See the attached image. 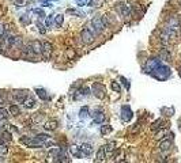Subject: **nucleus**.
I'll return each mask as SVG.
<instances>
[{"mask_svg":"<svg viewBox=\"0 0 181 163\" xmlns=\"http://www.w3.org/2000/svg\"><path fill=\"white\" fill-rule=\"evenodd\" d=\"M105 156H106V152H105V147L102 145V147H100V150H98V152H97V159H95V162L105 161Z\"/></svg>","mask_w":181,"mask_h":163,"instance_id":"20","label":"nucleus"},{"mask_svg":"<svg viewBox=\"0 0 181 163\" xmlns=\"http://www.w3.org/2000/svg\"><path fill=\"white\" fill-rule=\"evenodd\" d=\"M91 92L94 94V97H97L98 99H104L105 97V86L102 83H94L91 87Z\"/></svg>","mask_w":181,"mask_h":163,"instance_id":"5","label":"nucleus"},{"mask_svg":"<svg viewBox=\"0 0 181 163\" xmlns=\"http://www.w3.org/2000/svg\"><path fill=\"white\" fill-rule=\"evenodd\" d=\"M180 75H181V68H180Z\"/></svg>","mask_w":181,"mask_h":163,"instance_id":"50","label":"nucleus"},{"mask_svg":"<svg viewBox=\"0 0 181 163\" xmlns=\"http://www.w3.org/2000/svg\"><path fill=\"white\" fill-rule=\"evenodd\" d=\"M29 94L26 90H15V91H12V98L16 103H23Z\"/></svg>","mask_w":181,"mask_h":163,"instance_id":"7","label":"nucleus"},{"mask_svg":"<svg viewBox=\"0 0 181 163\" xmlns=\"http://www.w3.org/2000/svg\"><path fill=\"white\" fill-rule=\"evenodd\" d=\"M110 132H112V127H110V125H102L101 127V135L106 136L108 133H110Z\"/></svg>","mask_w":181,"mask_h":163,"instance_id":"29","label":"nucleus"},{"mask_svg":"<svg viewBox=\"0 0 181 163\" xmlns=\"http://www.w3.org/2000/svg\"><path fill=\"white\" fill-rule=\"evenodd\" d=\"M44 128H45L46 130H53V129H56V128H57V121H55V120L48 121L45 125H44Z\"/></svg>","mask_w":181,"mask_h":163,"instance_id":"23","label":"nucleus"},{"mask_svg":"<svg viewBox=\"0 0 181 163\" xmlns=\"http://www.w3.org/2000/svg\"><path fill=\"white\" fill-rule=\"evenodd\" d=\"M161 57H153V59L147 60V63H146V67H144V72L146 74H151V72L154 71V69L157 68V67L161 64Z\"/></svg>","mask_w":181,"mask_h":163,"instance_id":"2","label":"nucleus"},{"mask_svg":"<svg viewBox=\"0 0 181 163\" xmlns=\"http://www.w3.org/2000/svg\"><path fill=\"white\" fill-rule=\"evenodd\" d=\"M91 26H93V30H94L95 34L101 33L102 30H104L106 26H105L104 20H102V16H95V18H93L91 20Z\"/></svg>","mask_w":181,"mask_h":163,"instance_id":"6","label":"nucleus"},{"mask_svg":"<svg viewBox=\"0 0 181 163\" xmlns=\"http://www.w3.org/2000/svg\"><path fill=\"white\" fill-rule=\"evenodd\" d=\"M7 152H8L7 144H5V143H0V156L7 155Z\"/></svg>","mask_w":181,"mask_h":163,"instance_id":"30","label":"nucleus"},{"mask_svg":"<svg viewBox=\"0 0 181 163\" xmlns=\"http://www.w3.org/2000/svg\"><path fill=\"white\" fill-rule=\"evenodd\" d=\"M165 133H166V130H165V129H162V128H161V130H159V132H157L155 137H157V139H162Z\"/></svg>","mask_w":181,"mask_h":163,"instance_id":"44","label":"nucleus"},{"mask_svg":"<svg viewBox=\"0 0 181 163\" xmlns=\"http://www.w3.org/2000/svg\"><path fill=\"white\" fill-rule=\"evenodd\" d=\"M37 27H38V31H40L41 34H45V33H46V29H45V26H44L41 22H38V23H37Z\"/></svg>","mask_w":181,"mask_h":163,"instance_id":"41","label":"nucleus"},{"mask_svg":"<svg viewBox=\"0 0 181 163\" xmlns=\"http://www.w3.org/2000/svg\"><path fill=\"white\" fill-rule=\"evenodd\" d=\"M51 54H52V45H51V42L45 41V42H42V56H44V59L48 61L51 59Z\"/></svg>","mask_w":181,"mask_h":163,"instance_id":"9","label":"nucleus"},{"mask_svg":"<svg viewBox=\"0 0 181 163\" xmlns=\"http://www.w3.org/2000/svg\"><path fill=\"white\" fill-rule=\"evenodd\" d=\"M48 2H51V3H52V2H57V0H48Z\"/></svg>","mask_w":181,"mask_h":163,"instance_id":"49","label":"nucleus"},{"mask_svg":"<svg viewBox=\"0 0 181 163\" xmlns=\"http://www.w3.org/2000/svg\"><path fill=\"white\" fill-rule=\"evenodd\" d=\"M67 12L68 14H72V15H78V16H84V12H79V11H76V10H67Z\"/></svg>","mask_w":181,"mask_h":163,"instance_id":"40","label":"nucleus"},{"mask_svg":"<svg viewBox=\"0 0 181 163\" xmlns=\"http://www.w3.org/2000/svg\"><path fill=\"white\" fill-rule=\"evenodd\" d=\"M105 0H90L89 5L90 7H101L102 4H104Z\"/></svg>","mask_w":181,"mask_h":163,"instance_id":"33","label":"nucleus"},{"mask_svg":"<svg viewBox=\"0 0 181 163\" xmlns=\"http://www.w3.org/2000/svg\"><path fill=\"white\" fill-rule=\"evenodd\" d=\"M79 94L82 95V97H89V95H90V90L87 88V87H83V88L79 90Z\"/></svg>","mask_w":181,"mask_h":163,"instance_id":"37","label":"nucleus"},{"mask_svg":"<svg viewBox=\"0 0 181 163\" xmlns=\"http://www.w3.org/2000/svg\"><path fill=\"white\" fill-rule=\"evenodd\" d=\"M20 22H22L23 25H30V23H31V19H30V15H29V12L23 14V15L20 16Z\"/></svg>","mask_w":181,"mask_h":163,"instance_id":"28","label":"nucleus"},{"mask_svg":"<svg viewBox=\"0 0 181 163\" xmlns=\"http://www.w3.org/2000/svg\"><path fill=\"white\" fill-rule=\"evenodd\" d=\"M5 34V27L3 25H0V38H3Z\"/></svg>","mask_w":181,"mask_h":163,"instance_id":"45","label":"nucleus"},{"mask_svg":"<svg viewBox=\"0 0 181 163\" xmlns=\"http://www.w3.org/2000/svg\"><path fill=\"white\" fill-rule=\"evenodd\" d=\"M133 117V113L132 110H131V107L128 106V105H124V106L121 107V120L122 122H130L132 120Z\"/></svg>","mask_w":181,"mask_h":163,"instance_id":"8","label":"nucleus"},{"mask_svg":"<svg viewBox=\"0 0 181 163\" xmlns=\"http://www.w3.org/2000/svg\"><path fill=\"white\" fill-rule=\"evenodd\" d=\"M52 16H53V15H48V18H46V20H45V27L46 29L52 27V23H53V22H52Z\"/></svg>","mask_w":181,"mask_h":163,"instance_id":"39","label":"nucleus"},{"mask_svg":"<svg viewBox=\"0 0 181 163\" xmlns=\"http://www.w3.org/2000/svg\"><path fill=\"white\" fill-rule=\"evenodd\" d=\"M8 112H10L11 116H19L20 114V109L16 105H11L10 107H8Z\"/></svg>","mask_w":181,"mask_h":163,"instance_id":"24","label":"nucleus"},{"mask_svg":"<svg viewBox=\"0 0 181 163\" xmlns=\"http://www.w3.org/2000/svg\"><path fill=\"white\" fill-rule=\"evenodd\" d=\"M162 127H163V120L161 118V120H157V121L154 122L153 125H151V129H153V130H157V129H158V128H159V129H161Z\"/></svg>","mask_w":181,"mask_h":163,"instance_id":"31","label":"nucleus"},{"mask_svg":"<svg viewBox=\"0 0 181 163\" xmlns=\"http://www.w3.org/2000/svg\"><path fill=\"white\" fill-rule=\"evenodd\" d=\"M74 56H75L74 50H72V52H71V50H68V57H74Z\"/></svg>","mask_w":181,"mask_h":163,"instance_id":"47","label":"nucleus"},{"mask_svg":"<svg viewBox=\"0 0 181 163\" xmlns=\"http://www.w3.org/2000/svg\"><path fill=\"white\" fill-rule=\"evenodd\" d=\"M120 80L122 82V86H124L127 90H130V87H131V84H130V80H128V79H125L124 76H120Z\"/></svg>","mask_w":181,"mask_h":163,"instance_id":"38","label":"nucleus"},{"mask_svg":"<svg viewBox=\"0 0 181 163\" xmlns=\"http://www.w3.org/2000/svg\"><path fill=\"white\" fill-rule=\"evenodd\" d=\"M159 151H163V152H168V151H170L172 148V140H169V139H165V140H162L159 143Z\"/></svg>","mask_w":181,"mask_h":163,"instance_id":"13","label":"nucleus"},{"mask_svg":"<svg viewBox=\"0 0 181 163\" xmlns=\"http://www.w3.org/2000/svg\"><path fill=\"white\" fill-rule=\"evenodd\" d=\"M22 53H23V57H34L36 56V53L33 52V49H31V46L30 45H27V46H22Z\"/></svg>","mask_w":181,"mask_h":163,"instance_id":"16","label":"nucleus"},{"mask_svg":"<svg viewBox=\"0 0 181 163\" xmlns=\"http://www.w3.org/2000/svg\"><path fill=\"white\" fill-rule=\"evenodd\" d=\"M12 2L15 3L16 7H23V5L26 4V2H27V0H12Z\"/></svg>","mask_w":181,"mask_h":163,"instance_id":"42","label":"nucleus"},{"mask_svg":"<svg viewBox=\"0 0 181 163\" xmlns=\"http://www.w3.org/2000/svg\"><path fill=\"white\" fill-rule=\"evenodd\" d=\"M33 12H34V14H37L40 19L45 18V12H44V10H41V8H34V10H33Z\"/></svg>","mask_w":181,"mask_h":163,"instance_id":"36","label":"nucleus"},{"mask_svg":"<svg viewBox=\"0 0 181 163\" xmlns=\"http://www.w3.org/2000/svg\"><path fill=\"white\" fill-rule=\"evenodd\" d=\"M159 57H161V59H165L166 61H169V59H170V56H169V53L166 52V49H163L162 53H161V56H159Z\"/></svg>","mask_w":181,"mask_h":163,"instance_id":"43","label":"nucleus"},{"mask_svg":"<svg viewBox=\"0 0 181 163\" xmlns=\"http://www.w3.org/2000/svg\"><path fill=\"white\" fill-rule=\"evenodd\" d=\"M36 139H38L40 141L45 143V141H48L49 139H51V136H49L48 133H38V135H36Z\"/></svg>","mask_w":181,"mask_h":163,"instance_id":"27","label":"nucleus"},{"mask_svg":"<svg viewBox=\"0 0 181 163\" xmlns=\"http://www.w3.org/2000/svg\"><path fill=\"white\" fill-rule=\"evenodd\" d=\"M68 150H69V154H71L74 158H82V156H83V152H82V150H80L79 145L72 144V145H69Z\"/></svg>","mask_w":181,"mask_h":163,"instance_id":"10","label":"nucleus"},{"mask_svg":"<svg viewBox=\"0 0 181 163\" xmlns=\"http://www.w3.org/2000/svg\"><path fill=\"white\" fill-rule=\"evenodd\" d=\"M150 75H151L153 78H155L157 80L163 82V80H168L169 78H170L172 71H170V68H169L168 65H163V64L161 63L155 69H154L153 72H151Z\"/></svg>","mask_w":181,"mask_h":163,"instance_id":"1","label":"nucleus"},{"mask_svg":"<svg viewBox=\"0 0 181 163\" xmlns=\"http://www.w3.org/2000/svg\"><path fill=\"white\" fill-rule=\"evenodd\" d=\"M0 105H3V98H2V95H0Z\"/></svg>","mask_w":181,"mask_h":163,"instance_id":"48","label":"nucleus"},{"mask_svg":"<svg viewBox=\"0 0 181 163\" xmlns=\"http://www.w3.org/2000/svg\"><path fill=\"white\" fill-rule=\"evenodd\" d=\"M120 12L124 18H128V16H131V14H132V8H131L130 4H121L120 5Z\"/></svg>","mask_w":181,"mask_h":163,"instance_id":"14","label":"nucleus"},{"mask_svg":"<svg viewBox=\"0 0 181 163\" xmlns=\"http://www.w3.org/2000/svg\"><path fill=\"white\" fill-rule=\"evenodd\" d=\"M30 46H31V49H33V52L36 53V56L37 54H42V42L36 40L30 43Z\"/></svg>","mask_w":181,"mask_h":163,"instance_id":"12","label":"nucleus"},{"mask_svg":"<svg viewBox=\"0 0 181 163\" xmlns=\"http://www.w3.org/2000/svg\"><path fill=\"white\" fill-rule=\"evenodd\" d=\"M104 147H105V152H106V155H110L116 148V143L115 141H109L108 144H105Z\"/></svg>","mask_w":181,"mask_h":163,"instance_id":"21","label":"nucleus"},{"mask_svg":"<svg viewBox=\"0 0 181 163\" xmlns=\"http://www.w3.org/2000/svg\"><path fill=\"white\" fill-rule=\"evenodd\" d=\"M110 86H112V90H113V91H116V92H120V91H121V86H120V84H119L116 80H113L112 83H110Z\"/></svg>","mask_w":181,"mask_h":163,"instance_id":"34","label":"nucleus"},{"mask_svg":"<svg viewBox=\"0 0 181 163\" xmlns=\"http://www.w3.org/2000/svg\"><path fill=\"white\" fill-rule=\"evenodd\" d=\"M80 40L83 43H86V45H90V43L94 42V34H93V31L90 30V29H83V30L80 31Z\"/></svg>","mask_w":181,"mask_h":163,"instance_id":"3","label":"nucleus"},{"mask_svg":"<svg viewBox=\"0 0 181 163\" xmlns=\"http://www.w3.org/2000/svg\"><path fill=\"white\" fill-rule=\"evenodd\" d=\"M63 22H64V15L63 14H57V15L55 16V23H56V26L57 27H61Z\"/></svg>","mask_w":181,"mask_h":163,"instance_id":"25","label":"nucleus"},{"mask_svg":"<svg viewBox=\"0 0 181 163\" xmlns=\"http://www.w3.org/2000/svg\"><path fill=\"white\" fill-rule=\"evenodd\" d=\"M90 116V112H89V106H83V107H80V110H79V118L80 120H86L87 117Z\"/></svg>","mask_w":181,"mask_h":163,"instance_id":"18","label":"nucleus"},{"mask_svg":"<svg viewBox=\"0 0 181 163\" xmlns=\"http://www.w3.org/2000/svg\"><path fill=\"white\" fill-rule=\"evenodd\" d=\"M8 114H10V112H8L7 109H4V107H0V120H2V118H7Z\"/></svg>","mask_w":181,"mask_h":163,"instance_id":"35","label":"nucleus"},{"mask_svg":"<svg viewBox=\"0 0 181 163\" xmlns=\"http://www.w3.org/2000/svg\"><path fill=\"white\" fill-rule=\"evenodd\" d=\"M59 152H60L59 148H53V150H51V152H49L48 156L52 159V161H55V159L57 158V155H59Z\"/></svg>","mask_w":181,"mask_h":163,"instance_id":"32","label":"nucleus"},{"mask_svg":"<svg viewBox=\"0 0 181 163\" xmlns=\"http://www.w3.org/2000/svg\"><path fill=\"white\" fill-rule=\"evenodd\" d=\"M76 4L79 5V7H83V5H86V2H84V0H76Z\"/></svg>","mask_w":181,"mask_h":163,"instance_id":"46","label":"nucleus"},{"mask_svg":"<svg viewBox=\"0 0 181 163\" xmlns=\"http://www.w3.org/2000/svg\"><path fill=\"white\" fill-rule=\"evenodd\" d=\"M161 113H162V114H165V116H168V117H172V116L174 114V109H173V107L163 106V107H161Z\"/></svg>","mask_w":181,"mask_h":163,"instance_id":"22","label":"nucleus"},{"mask_svg":"<svg viewBox=\"0 0 181 163\" xmlns=\"http://www.w3.org/2000/svg\"><path fill=\"white\" fill-rule=\"evenodd\" d=\"M36 92H37V95L40 97V99H42V101H48L49 99V95H48V92H46L45 88H36Z\"/></svg>","mask_w":181,"mask_h":163,"instance_id":"19","label":"nucleus"},{"mask_svg":"<svg viewBox=\"0 0 181 163\" xmlns=\"http://www.w3.org/2000/svg\"><path fill=\"white\" fill-rule=\"evenodd\" d=\"M80 150L84 156H90L93 154V145L90 144V143H83V144L80 145Z\"/></svg>","mask_w":181,"mask_h":163,"instance_id":"15","label":"nucleus"},{"mask_svg":"<svg viewBox=\"0 0 181 163\" xmlns=\"http://www.w3.org/2000/svg\"><path fill=\"white\" fill-rule=\"evenodd\" d=\"M23 106H25L26 109H33V107L36 106V99L29 95V97L25 99V102H23Z\"/></svg>","mask_w":181,"mask_h":163,"instance_id":"17","label":"nucleus"},{"mask_svg":"<svg viewBox=\"0 0 181 163\" xmlns=\"http://www.w3.org/2000/svg\"><path fill=\"white\" fill-rule=\"evenodd\" d=\"M20 141L30 148H37V147H42L44 145L42 141H40L38 139H36V136H34V137H26V136L25 137H20Z\"/></svg>","mask_w":181,"mask_h":163,"instance_id":"4","label":"nucleus"},{"mask_svg":"<svg viewBox=\"0 0 181 163\" xmlns=\"http://www.w3.org/2000/svg\"><path fill=\"white\" fill-rule=\"evenodd\" d=\"M91 116H93V118H94V120H93V122H94V124H102V122L105 121V113L102 112V110L94 112Z\"/></svg>","mask_w":181,"mask_h":163,"instance_id":"11","label":"nucleus"},{"mask_svg":"<svg viewBox=\"0 0 181 163\" xmlns=\"http://www.w3.org/2000/svg\"><path fill=\"white\" fill-rule=\"evenodd\" d=\"M11 46H14V48H22V38L20 37H14Z\"/></svg>","mask_w":181,"mask_h":163,"instance_id":"26","label":"nucleus"}]
</instances>
